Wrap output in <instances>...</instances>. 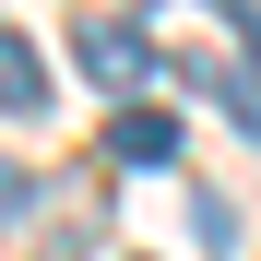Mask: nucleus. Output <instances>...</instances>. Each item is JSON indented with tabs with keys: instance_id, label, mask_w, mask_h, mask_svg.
<instances>
[{
	"instance_id": "obj_1",
	"label": "nucleus",
	"mask_w": 261,
	"mask_h": 261,
	"mask_svg": "<svg viewBox=\"0 0 261 261\" xmlns=\"http://www.w3.org/2000/svg\"><path fill=\"white\" fill-rule=\"evenodd\" d=\"M71 60H83V71H95V83H107V95H119V107H130V95H143V83L166 71V60L143 48V24H119V12H83V24H71Z\"/></svg>"
},
{
	"instance_id": "obj_2",
	"label": "nucleus",
	"mask_w": 261,
	"mask_h": 261,
	"mask_svg": "<svg viewBox=\"0 0 261 261\" xmlns=\"http://www.w3.org/2000/svg\"><path fill=\"white\" fill-rule=\"evenodd\" d=\"M166 154H178V119L130 95V107H119V130H107V166H166Z\"/></svg>"
},
{
	"instance_id": "obj_3",
	"label": "nucleus",
	"mask_w": 261,
	"mask_h": 261,
	"mask_svg": "<svg viewBox=\"0 0 261 261\" xmlns=\"http://www.w3.org/2000/svg\"><path fill=\"white\" fill-rule=\"evenodd\" d=\"M190 83H202V95H214V107H226L249 143H261V60H190Z\"/></svg>"
},
{
	"instance_id": "obj_4",
	"label": "nucleus",
	"mask_w": 261,
	"mask_h": 261,
	"mask_svg": "<svg viewBox=\"0 0 261 261\" xmlns=\"http://www.w3.org/2000/svg\"><path fill=\"white\" fill-rule=\"evenodd\" d=\"M48 107V71H36V36L0 24V119H36Z\"/></svg>"
},
{
	"instance_id": "obj_5",
	"label": "nucleus",
	"mask_w": 261,
	"mask_h": 261,
	"mask_svg": "<svg viewBox=\"0 0 261 261\" xmlns=\"http://www.w3.org/2000/svg\"><path fill=\"white\" fill-rule=\"evenodd\" d=\"M12 214H36V166H12V154H0V226H12Z\"/></svg>"
},
{
	"instance_id": "obj_6",
	"label": "nucleus",
	"mask_w": 261,
	"mask_h": 261,
	"mask_svg": "<svg viewBox=\"0 0 261 261\" xmlns=\"http://www.w3.org/2000/svg\"><path fill=\"white\" fill-rule=\"evenodd\" d=\"M214 12H238V0H214Z\"/></svg>"
}]
</instances>
